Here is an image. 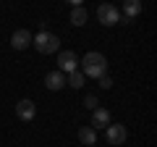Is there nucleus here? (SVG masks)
<instances>
[{
  "instance_id": "f03ea898",
  "label": "nucleus",
  "mask_w": 157,
  "mask_h": 147,
  "mask_svg": "<svg viewBox=\"0 0 157 147\" xmlns=\"http://www.w3.org/2000/svg\"><path fill=\"white\" fill-rule=\"evenodd\" d=\"M32 45L37 47V53H42V55H52V53H58L60 40H58V34H52V32H37V37H32Z\"/></svg>"
},
{
  "instance_id": "2eb2a0df",
  "label": "nucleus",
  "mask_w": 157,
  "mask_h": 147,
  "mask_svg": "<svg viewBox=\"0 0 157 147\" xmlns=\"http://www.w3.org/2000/svg\"><path fill=\"white\" fill-rule=\"evenodd\" d=\"M97 81H100V87H102V89H110V87H113V79L107 76V74H105V76H100Z\"/></svg>"
},
{
  "instance_id": "4468645a",
  "label": "nucleus",
  "mask_w": 157,
  "mask_h": 147,
  "mask_svg": "<svg viewBox=\"0 0 157 147\" xmlns=\"http://www.w3.org/2000/svg\"><path fill=\"white\" fill-rule=\"evenodd\" d=\"M84 105L89 108V110H94V108L100 105V102H97V97H94V95H86V97H84Z\"/></svg>"
},
{
  "instance_id": "423d86ee",
  "label": "nucleus",
  "mask_w": 157,
  "mask_h": 147,
  "mask_svg": "<svg viewBox=\"0 0 157 147\" xmlns=\"http://www.w3.org/2000/svg\"><path fill=\"white\" fill-rule=\"evenodd\" d=\"M32 37H34V34L29 32V29H16V32L11 34V45H13V50H26V47L32 45Z\"/></svg>"
},
{
  "instance_id": "f257e3e1",
  "label": "nucleus",
  "mask_w": 157,
  "mask_h": 147,
  "mask_svg": "<svg viewBox=\"0 0 157 147\" xmlns=\"http://www.w3.org/2000/svg\"><path fill=\"white\" fill-rule=\"evenodd\" d=\"M105 71H107V58L102 53H86L81 58V74L84 76L100 79V76H105Z\"/></svg>"
},
{
  "instance_id": "0eeeda50",
  "label": "nucleus",
  "mask_w": 157,
  "mask_h": 147,
  "mask_svg": "<svg viewBox=\"0 0 157 147\" xmlns=\"http://www.w3.org/2000/svg\"><path fill=\"white\" fill-rule=\"evenodd\" d=\"M16 116H18L21 121H32L34 116H37V105H34L29 97H24V100L16 102Z\"/></svg>"
},
{
  "instance_id": "dca6fc26",
  "label": "nucleus",
  "mask_w": 157,
  "mask_h": 147,
  "mask_svg": "<svg viewBox=\"0 0 157 147\" xmlns=\"http://www.w3.org/2000/svg\"><path fill=\"white\" fill-rule=\"evenodd\" d=\"M68 3H71V6L76 8V6H81V3H84V0H68Z\"/></svg>"
},
{
  "instance_id": "1a4fd4ad",
  "label": "nucleus",
  "mask_w": 157,
  "mask_h": 147,
  "mask_svg": "<svg viewBox=\"0 0 157 147\" xmlns=\"http://www.w3.org/2000/svg\"><path fill=\"white\" fill-rule=\"evenodd\" d=\"M107 126H110V110L94 108L92 110V129H107Z\"/></svg>"
},
{
  "instance_id": "ddd939ff",
  "label": "nucleus",
  "mask_w": 157,
  "mask_h": 147,
  "mask_svg": "<svg viewBox=\"0 0 157 147\" xmlns=\"http://www.w3.org/2000/svg\"><path fill=\"white\" fill-rule=\"evenodd\" d=\"M84 81H86V76H84V74H81V71L76 68V71H71V74H68V79H66V87H73V89H81V87H84Z\"/></svg>"
},
{
  "instance_id": "f3484780",
  "label": "nucleus",
  "mask_w": 157,
  "mask_h": 147,
  "mask_svg": "<svg viewBox=\"0 0 157 147\" xmlns=\"http://www.w3.org/2000/svg\"><path fill=\"white\" fill-rule=\"evenodd\" d=\"M92 147H94V145H92Z\"/></svg>"
},
{
  "instance_id": "f8f14e48",
  "label": "nucleus",
  "mask_w": 157,
  "mask_h": 147,
  "mask_svg": "<svg viewBox=\"0 0 157 147\" xmlns=\"http://www.w3.org/2000/svg\"><path fill=\"white\" fill-rule=\"evenodd\" d=\"M86 18H89V13H86L84 6H76V8L71 11V24H73V26H84Z\"/></svg>"
},
{
  "instance_id": "39448f33",
  "label": "nucleus",
  "mask_w": 157,
  "mask_h": 147,
  "mask_svg": "<svg viewBox=\"0 0 157 147\" xmlns=\"http://www.w3.org/2000/svg\"><path fill=\"white\" fill-rule=\"evenodd\" d=\"M76 68H78V58H76V53H73V50L58 53V71L71 74V71H76Z\"/></svg>"
},
{
  "instance_id": "9d476101",
  "label": "nucleus",
  "mask_w": 157,
  "mask_h": 147,
  "mask_svg": "<svg viewBox=\"0 0 157 147\" xmlns=\"http://www.w3.org/2000/svg\"><path fill=\"white\" fill-rule=\"evenodd\" d=\"M141 13V0H123V16L126 21L128 18H136Z\"/></svg>"
},
{
  "instance_id": "7ed1b4c3",
  "label": "nucleus",
  "mask_w": 157,
  "mask_h": 147,
  "mask_svg": "<svg viewBox=\"0 0 157 147\" xmlns=\"http://www.w3.org/2000/svg\"><path fill=\"white\" fill-rule=\"evenodd\" d=\"M97 18H100L102 26H115V24L121 21V11H118L113 3H102V6L97 8Z\"/></svg>"
},
{
  "instance_id": "6e6552de",
  "label": "nucleus",
  "mask_w": 157,
  "mask_h": 147,
  "mask_svg": "<svg viewBox=\"0 0 157 147\" xmlns=\"http://www.w3.org/2000/svg\"><path fill=\"white\" fill-rule=\"evenodd\" d=\"M45 87L50 92H60L63 87H66V74H63V71H50L45 76Z\"/></svg>"
},
{
  "instance_id": "20e7f679",
  "label": "nucleus",
  "mask_w": 157,
  "mask_h": 147,
  "mask_svg": "<svg viewBox=\"0 0 157 147\" xmlns=\"http://www.w3.org/2000/svg\"><path fill=\"white\" fill-rule=\"evenodd\" d=\"M105 139H107V145L121 147L126 139H128V131H126V126H123V124H110V126L105 129Z\"/></svg>"
},
{
  "instance_id": "9b49d317",
  "label": "nucleus",
  "mask_w": 157,
  "mask_h": 147,
  "mask_svg": "<svg viewBox=\"0 0 157 147\" xmlns=\"http://www.w3.org/2000/svg\"><path fill=\"white\" fill-rule=\"evenodd\" d=\"M78 142L86 145V147H92L97 142V131L92 129V126H81V129H78Z\"/></svg>"
}]
</instances>
